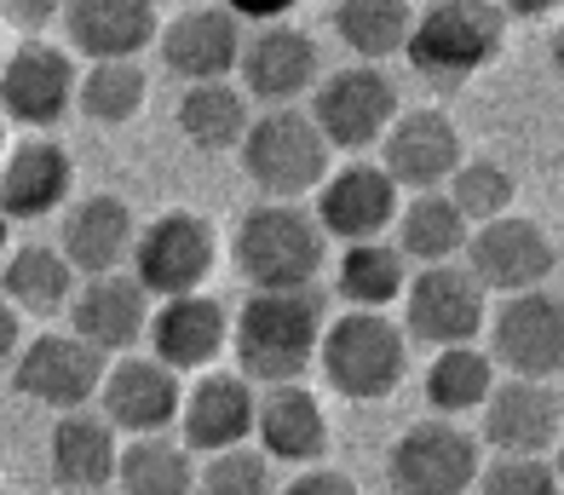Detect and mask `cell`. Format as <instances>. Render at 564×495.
Segmentation results:
<instances>
[{
    "instance_id": "1",
    "label": "cell",
    "mask_w": 564,
    "mask_h": 495,
    "mask_svg": "<svg viewBox=\"0 0 564 495\" xmlns=\"http://www.w3.org/2000/svg\"><path fill=\"white\" fill-rule=\"evenodd\" d=\"M328 329L323 289H253L230 323V346H237V369L253 386H276V380H300L317 363Z\"/></svg>"
},
{
    "instance_id": "2",
    "label": "cell",
    "mask_w": 564,
    "mask_h": 495,
    "mask_svg": "<svg viewBox=\"0 0 564 495\" xmlns=\"http://www.w3.org/2000/svg\"><path fill=\"white\" fill-rule=\"evenodd\" d=\"M317 369L328 380V392H340L351 403L392 398L409 375V329L392 323L380 305H351L346 318L323 329Z\"/></svg>"
},
{
    "instance_id": "3",
    "label": "cell",
    "mask_w": 564,
    "mask_h": 495,
    "mask_svg": "<svg viewBox=\"0 0 564 495\" xmlns=\"http://www.w3.org/2000/svg\"><path fill=\"white\" fill-rule=\"evenodd\" d=\"M230 254H237V271L248 289H312L328 259V230L300 202L271 196L242 214Z\"/></svg>"
},
{
    "instance_id": "4",
    "label": "cell",
    "mask_w": 564,
    "mask_h": 495,
    "mask_svg": "<svg viewBox=\"0 0 564 495\" xmlns=\"http://www.w3.org/2000/svg\"><path fill=\"white\" fill-rule=\"evenodd\" d=\"M242 173L260 185L265 196L276 202H300L312 196L323 179H328V144L323 127L312 121V110H300V104H271L265 116L248 121L242 133Z\"/></svg>"
},
{
    "instance_id": "5",
    "label": "cell",
    "mask_w": 564,
    "mask_h": 495,
    "mask_svg": "<svg viewBox=\"0 0 564 495\" xmlns=\"http://www.w3.org/2000/svg\"><path fill=\"white\" fill-rule=\"evenodd\" d=\"M507 12L501 0H432L409 30L403 58L432 82H467L501 52Z\"/></svg>"
},
{
    "instance_id": "6",
    "label": "cell",
    "mask_w": 564,
    "mask_h": 495,
    "mask_svg": "<svg viewBox=\"0 0 564 495\" xmlns=\"http://www.w3.org/2000/svg\"><path fill=\"white\" fill-rule=\"evenodd\" d=\"M478 466H484V444L467 427H455V415H432V421L403 427L392 455H387L392 484L415 489V495H460V489H473Z\"/></svg>"
},
{
    "instance_id": "7",
    "label": "cell",
    "mask_w": 564,
    "mask_h": 495,
    "mask_svg": "<svg viewBox=\"0 0 564 495\" xmlns=\"http://www.w3.org/2000/svg\"><path fill=\"white\" fill-rule=\"evenodd\" d=\"M490 323V289L467 271V266H421L403 289V329L421 346H455Z\"/></svg>"
},
{
    "instance_id": "8",
    "label": "cell",
    "mask_w": 564,
    "mask_h": 495,
    "mask_svg": "<svg viewBox=\"0 0 564 495\" xmlns=\"http://www.w3.org/2000/svg\"><path fill=\"white\" fill-rule=\"evenodd\" d=\"M214 259H219V237L214 225L191 214V207H173V214L150 219L133 243V277L144 282L156 300L167 294H191L214 277Z\"/></svg>"
},
{
    "instance_id": "9",
    "label": "cell",
    "mask_w": 564,
    "mask_h": 495,
    "mask_svg": "<svg viewBox=\"0 0 564 495\" xmlns=\"http://www.w3.org/2000/svg\"><path fill=\"white\" fill-rule=\"evenodd\" d=\"M490 357L507 375H535V380L564 375V300L553 289L501 294L490 318Z\"/></svg>"
},
{
    "instance_id": "10",
    "label": "cell",
    "mask_w": 564,
    "mask_h": 495,
    "mask_svg": "<svg viewBox=\"0 0 564 495\" xmlns=\"http://www.w3.org/2000/svg\"><path fill=\"white\" fill-rule=\"evenodd\" d=\"M312 121L323 127V139L335 150H369L398 121L392 75H380V64H351V69L323 75L312 87Z\"/></svg>"
},
{
    "instance_id": "11",
    "label": "cell",
    "mask_w": 564,
    "mask_h": 495,
    "mask_svg": "<svg viewBox=\"0 0 564 495\" xmlns=\"http://www.w3.org/2000/svg\"><path fill=\"white\" fill-rule=\"evenodd\" d=\"M110 369V352H98L82 334H35L30 346L12 357V386L23 398H35L46 409H82L98 403V380Z\"/></svg>"
},
{
    "instance_id": "12",
    "label": "cell",
    "mask_w": 564,
    "mask_h": 495,
    "mask_svg": "<svg viewBox=\"0 0 564 495\" xmlns=\"http://www.w3.org/2000/svg\"><path fill=\"white\" fill-rule=\"evenodd\" d=\"M98 409L116 421V432H167L185 409V375L162 363L156 352H127L98 380Z\"/></svg>"
},
{
    "instance_id": "13",
    "label": "cell",
    "mask_w": 564,
    "mask_h": 495,
    "mask_svg": "<svg viewBox=\"0 0 564 495\" xmlns=\"http://www.w3.org/2000/svg\"><path fill=\"white\" fill-rule=\"evenodd\" d=\"M558 254H553V237L535 219L524 214H496L484 219L473 237H467V271L484 282L490 294H519V289H542L553 277Z\"/></svg>"
},
{
    "instance_id": "14",
    "label": "cell",
    "mask_w": 564,
    "mask_h": 495,
    "mask_svg": "<svg viewBox=\"0 0 564 495\" xmlns=\"http://www.w3.org/2000/svg\"><path fill=\"white\" fill-rule=\"evenodd\" d=\"M75 87H82V69H75V58L53 41H23V46L7 52V64H0V110L18 127H35V133L69 110Z\"/></svg>"
},
{
    "instance_id": "15",
    "label": "cell",
    "mask_w": 564,
    "mask_h": 495,
    "mask_svg": "<svg viewBox=\"0 0 564 495\" xmlns=\"http://www.w3.org/2000/svg\"><path fill=\"white\" fill-rule=\"evenodd\" d=\"M403 207V185L380 162H346L317 185V225L335 243L387 237Z\"/></svg>"
},
{
    "instance_id": "16",
    "label": "cell",
    "mask_w": 564,
    "mask_h": 495,
    "mask_svg": "<svg viewBox=\"0 0 564 495\" xmlns=\"http://www.w3.org/2000/svg\"><path fill=\"white\" fill-rule=\"evenodd\" d=\"M242 87L260 104H300L323 82V52L305 30H289V23H253V35L242 41Z\"/></svg>"
},
{
    "instance_id": "17",
    "label": "cell",
    "mask_w": 564,
    "mask_h": 495,
    "mask_svg": "<svg viewBox=\"0 0 564 495\" xmlns=\"http://www.w3.org/2000/svg\"><path fill=\"white\" fill-rule=\"evenodd\" d=\"M156 294L144 289L139 277H127V271H98L87 282H75V294H69V329L82 334V341H93L98 352H133L144 341V329H150V305Z\"/></svg>"
},
{
    "instance_id": "18",
    "label": "cell",
    "mask_w": 564,
    "mask_h": 495,
    "mask_svg": "<svg viewBox=\"0 0 564 495\" xmlns=\"http://www.w3.org/2000/svg\"><path fill=\"white\" fill-rule=\"evenodd\" d=\"M144 341L162 363H173L178 375H202V369H214L219 352L230 346V311L202 289L167 294L156 311H150Z\"/></svg>"
},
{
    "instance_id": "19",
    "label": "cell",
    "mask_w": 564,
    "mask_h": 495,
    "mask_svg": "<svg viewBox=\"0 0 564 495\" xmlns=\"http://www.w3.org/2000/svg\"><path fill=\"white\" fill-rule=\"evenodd\" d=\"M242 18L225 7H208V0H191L185 12H178L173 23H162V35H156V46H162V64L173 69V75H185V82H219V75H230L237 69V58H242Z\"/></svg>"
},
{
    "instance_id": "20",
    "label": "cell",
    "mask_w": 564,
    "mask_h": 495,
    "mask_svg": "<svg viewBox=\"0 0 564 495\" xmlns=\"http://www.w3.org/2000/svg\"><path fill=\"white\" fill-rule=\"evenodd\" d=\"M478 415L490 450H553L564 432V392L535 375H507L490 386Z\"/></svg>"
},
{
    "instance_id": "21",
    "label": "cell",
    "mask_w": 564,
    "mask_h": 495,
    "mask_svg": "<svg viewBox=\"0 0 564 495\" xmlns=\"http://www.w3.org/2000/svg\"><path fill=\"white\" fill-rule=\"evenodd\" d=\"M380 168L403 191H444L460 168V133L444 110H398V121L380 139Z\"/></svg>"
},
{
    "instance_id": "22",
    "label": "cell",
    "mask_w": 564,
    "mask_h": 495,
    "mask_svg": "<svg viewBox=\"0 0 564 495\" xmlns=\"http://www.w3.org/2000/svg\"><path fill=\"white\" fill-rule=\"evenodd\" d=\"M253 415H260V392L242 369H202V380L185 392L178 427H185L191 455H214L225 444L253 438Z\"/></svg>"
},
{
    "instance_id": "23",
    "label": "cell",
    "mask_w": 564,
    "mask_h": 495,
    "mask_svg": "<svg viewBox=\"0 0 564 495\" xmlns=\"http://www.w3.org/2000/svg\"><path fill=\"white\" fill-rule=\"evenodd\" d=\"M69 185H75V162L58 139L46 133H30L23 144H12L0 155V207L12 219H46L69 202Z\"/></svg>"
},
{
    "instance_id": "24",
    "label": "cell",
    "mask_w": 564,
    "mask_h": 495,
    "mask_svg": "<svg viewBox=\"0 0 564 495\" xmlns=\"http://www.w3.org/2000/svg\"><path fill=\"white\" fill-rule=\"evenodd\" d=\"M133 243H139V225H133V207L121 196L98 191V196H82V202H64L58 248L69 254V266L82 277L121 271V259H133Z\"/></svg>"
},
{
    "instance_id": "25",
    "label": "cell",
    "mask_w": 564,
    "mask_h": 495,
    "mask_svg": "<svg viewBox=\"0 0 564 495\" xmlns=\"http://www.w3.org/2000/svg\"><path fill=\"white\" fill-rule=\"evenodd\" d=\"M253 438L265 444L276 466H305L328 455V415L317 403L312 386L300 380H276L260 392V415H253Z\"/></svg>"
},
{
    "instance_id": "26",
    "label": "cell",
    "mask_w": 564,
    "mask_h": 495,
    "mask_svg": "<svg viewBox=\"0 0 564 495\" xmlns=\"http://www.w3.org/2000/svg\"><path fill=\"white\" fill-rule=\"evenodd\" d=\"M116 461H121V432L105 409H64L46 444V466L64 489H105L116 484Z\"/></svg>"
},
{
    "instance_id": "27",
    "label": "cell",
    "mask_w": 564,
    "mask_h": 495,
    "mask_svg": "<svg viewBox=\"0 0 564 495\" xmlns=\"http://www.w3.org/2000/svg\"><path fill=\"white\" fill-rule=\"evenodd\" d=\"M64 35L82 58H139L162 35L156 0H64Z\"/></svg>"
},
{
    "instance_id": "28",
    "label": "cell",
    "mask_w": 564,
    "mask_h": 495,
    "mask_svg": "<svg viewBox=\"0 0 564 495\" xmlns=\"http://www.w3.org/2000/svg\"><path fill=\"white\" fill-rule=\"evenodd\" d=\"M178 139L196 144V150H237L242 133H248V87H230L225 75L219 82H185V93H178Z\"/></svg>"
},
{
    "instance_id": "29",
    "label": "cell",
    "mask_w": 564,
    "mask_h": 495,
    "mask_svg": "<svg viewBox=\"0 0 564 495\" xmlns=\"http://www.w3.org/2000/svg\"><path fill=\"white\" fill-rule=\"evenodd\" d=\"M75 271L69 254L53 248V243H23L7 254V300L30 318H53V311H69V294H75Z\"/></svg>"
},
{
    "instance_id": "30",
    "label": "cell",
    "mask_w": 564,
    "mask_h": 495,
    "mask_svg": "<svg viewBox=\"0 0 564 495\" xmlns=\"http://www.w3.org/2000/svg\"><path fill=\"white\" fill-rule=\"evenodd\" d=\"M398 248L415 259V266H438V259H455L460 248H467V214L455 207L449 191H415L403 207H398Z\"/></svg>"
},
{
    "instance_id": "31",
    "label": "cell",
    "mask_w": 564,
    "mask_h": 495,
    "mask_svg": "<svg viewBox=\"0 0 564 495\" xmlns=\"http://www.w3.org/2000/svg\"><path fill=\"white\" fill-rule=\"evenodd\" d=\"M335 289L351 305H380V311H387L409 289V254L398 243H387V237L346 243L340 266H335Z\"/></svg>"
},
{
    "instance_id": "32",
    "label": "cell",
    "mask_w": 564,
    "mask_h": 495,
    "mask_svg": "<svg viewBox=\"0 0 564 495\" xmlns=\"http://www.w3.org/2000/svg\"><path fill=\"white\" fill-rule=\"evenodd\" d=\"M496 380L501 375H496L490 352H478L473 341H455V346H438V357H432L426 403H432V415H473V409H484Z\"/></svg>"
},
{
    "instance_id": "33",
    "label": "cell",
    "mask_w": 564,
    "mask_h": 495,
    "mask_svg": "<svg viewBox=\"0 0 564 495\" xmlns=\"http://www.w3.org/2000/svg\"><path fill=\"white\" fill-rule=\"evenodd\" d=\"M409 30H415V7L409 0H340L335 7V35L364 64L398 58L409 46Z\"/></svg>"
},
{
    "instance_id": "34",
    "label": "cell",
    "mask_w": 564,
    "mask_h": 495,
    "mask_svg": "<svg viewBox=\"0 0 564 495\" xmlns=\"http://www.w3.org/2000/svg\"><path fill=\"white\" fill-rule=\"evenodd\" d=\"M116 484L133 489V495H178V489H191L196 484L191 444H173V438H162V432H139L133 444H121Z\"/></svg>"
},
{
    "instance_id": "35",
    "label": "cell",
    "mask_w": 564,
    "mask_h": 495,
    "mask_svg": "<svg viewBox=\"0 0 564 495\" xmlns=\"http://www.w3.org/2000/svg\"><path fill=\"white\" fill-rule=\"evenodd\" d=\"M75 110L98 127H127L144 110V69L139 58H93V69L75 87Z\"/></svg>"
},
{
    "instance_id": "36",
    "label": "cell",
    "mask_w": 564,
    "mask_h": 495,
    "mask_svg": "<svg viewBox=\"0 0 564 495\" xmlns=\"http://www.w3.org/2000/svg\"><path fill=\"white\" fill-rule=\"evenodd\" d=\"M455 207L467 214V225H484V219H496L512 207V196H519V179H512L501 162H490V155H460V168L449 173V185Z\"/></svg>"
},
{
    "instance_id": "37",
    "label": "cell",
    "mask_w": 564,
    "mask_h": 495,
    "mask_svg": "<svg viewBox=\"0 0 564 495\" xmlns=\"http://www.w3.org/2000/svg\"><path fill=\"white\" fill-rule=\"evenodd\" d=\"M202 489H214V495H260L276 484V461L265 455V444H225L208 455V466L196 473Z\"/></svg>"
},
{
    "instance_id": "38",
    "label": "cell",
    "mask_w": 564,
    "mask_h": 495,
    "mask_svg": "<svg viewBox=\"0 0 564 495\" xmlns=\"http://www.w3.org/2000/svg\"><path fill=\"white\" fill-rule=\"evenodd\" d=\"M478 489H490V495H547V489H558L553 450H496V461L478 466Z\"/></svg>"
},
{
    "instance_id": "39",
    "label": "cell",
    "mask_w": 564,
    "mask_h": 495,
    "mask_svg": "<svg viewBox=\"0 0 564 495\" xmlns=\"http://www.w3.org/2000/svg\"><path fill=\"white\" fill-rule=\"evenodd\" d=\"M351 489H357L351 473H340V466H323V455L305 461V466H294V478H289V495H351Z\"/></svg>"
},
{
    "instance_id": "40",
    "label": "cell",
    "mask_w": 564,
    "mask_h": 495,
    "mask_svg": "<svg viewBox=\"0 0 564 495\" xmlns=\"http://www.w3.org/2000/svg\"><path fill=\"white\" fill-rule=\"evenodd\" d=\"M53 18H64V0H0V23L12 30H46Z\"/></svg>"
},
{
    "instance_id": "41",
    "label": "cell",
    "mask_w": 564,
    "mask_h": 495,
    "mask_svg": "<svg viewBox=\"0 0 564 495\" xmlns=\"http://www.w3.org/2000/svg\"><path fill=\"white\" fill-rule=\"evenodd\" d=\"M225 7L237 12L242 23H282V18L300 7V0H225Z\"/></svg>"
},
{
    "instance_id": "42",
    "label": "cell",
    "mask_w": 564,
    "mask_h": 495,
    "mask_svg": "<svg viewBox=\"0 0 564 495\" xmlns=\"http://www.w3.org/2000/svg\"><path fill=\"white\" fill-rule=\"evenodd\" d=\"M18 346H23L18 305H7V300H0V363H7V357H18Z\"/></svg>"
},
{
    "instance_id": "43",
    "label": "cell",
    "mask_w": 564,
    "mask_h": 495,
    "mask_svg": "<svg viewBox=\"0 0 564 495\" xmlns=\"http://www.w3.org/2000/svg\"><path fill=\"white\" fill-rule=\"evenodd\" d=\"M558 7H564V0H501V12H512V18H547Z\"/></svg>"
},
{
    "instance_id": "44",
    "label": "cell",
    "mask_w": 564,
    "mask_h": 495,
    "mask_svg": "<svg viewBox=\"0 0 564 495\" xmlns=\"http://www.w3.org/2000/svg\"><path fill=\"white\" fill-rule=\"evenodd\" d=\"M547 52H553V69L564 75V23H558V30H553V46H547Z\"/></svg>"
},
{
    "instance_id": "45",
    "label": "cell",
    "mask_w": 564,
    "mask_h": 495,
    "mask_svg": "<svg viewBox=\"0 0 564 495\" xmlns=\"http://www.w3.org/2000/svg\"><path fill=\"white\" fill-rule=\"evenodd\" d=\"M553 466H558V484H564V432H558V444H553Z\"/></svg>"
},
{
    "instance_id": "46",
    "label": "cell",
    "mask_w": 564,
    "mask_h": 495,
    "mask_svg": "<svg viewBox=\"0 0 564 495\" xmlns=\"http://www.w3.org/2000/svg\"><path fill=\"white\" fill-rule=\"evenodd\" d=\"M7 225H12V214L0 207V254H7Z\"/></svg>"
},
{
    "instance_id": "47",
    "label": "cell",
    "mask_w": 564,
    "mask_h": 495,
    "mask_svg": "<svg viewBox=\"0 0 564 495\" xmlns=\"http://www.w3.org/2000/svg\"><path fill=\"white\" fill-rule=\"evenodd\" d=\"M0 155H7V110H0Z\"/></svg>"
},
{
    "instance_id": "48",
    "label": "cell",
    "mask_w": 564,
    "mask_h": 495,
    "mask_svg": "<svg viewBox=\"0 0 564 495\" xmlns=\"http://www.w3.org/2000/svg\"><path fill=\"white\" fill-rule=\"evenodd\" d=\"M0 64H7V41H0Z\"/></svg>"
},
{
    "instance_id": "49",
    "label": "cell",
    "mask_w": 564,
    "mask_h": 495,
    "mask_svg": "<svg viewBox=\"0 0 564 495\" xmlns=\"http://www.w3.org/2000/svg\"><path fill=\"white\" fill-rule=\"evenodd\" d=\"M185 7H191V0H185Z\"/></svg>"
}]
</instances>
